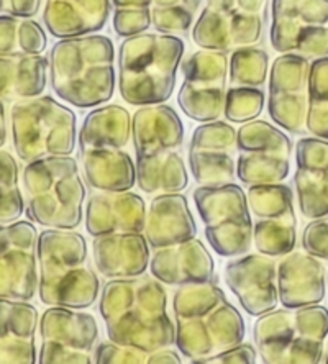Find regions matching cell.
Instances as JSON below:
<instances>
[{"label": "cell", "mask_w": 328, "mask_h": 364, "mask_svg": "<svg viewBox=\"0 0 328 364\" xmlns=\"http://www.w3.org/2000/svg\"><path fill=\"white\" fill-rule=\"evenodd\" d=\"M100 317L109 340L156 351L176 345V326L168 315L163 282L138 276L110 279L100 296Z\"/></svg>", "instance_id": "obj_1"}, {"label": "cell", "mask_w": 328, "mask_h": 364, "mask_svg": "<svg viewBox=\"0 0 328 364\" xmlns=\"http://www.w3.org/2000/svg\"><path fill=\"white\" fill-rule=\"evenodd\" d=\"M176 345L197 363L243 343L246 326L240 310L211 282L184 284L174 292Z\"/></svg>", "instance_id": "obj_2"}, {"label": "cell", "mask_w": 328, "mask_h": 364, "mask_svg": "<svg viewBox=\"0 0 328 364\" xmlns=\"http://www.w3.org/2000/svg\"><path fill=\"white\" fill-rule=\"evenodd\" d=\"M114 43L104 35L59 40L50 53V82L73 107L104 105L115 92Z\"/></svg>", "instance_id": "obj_3"}, {"label": "cell", "mask_w": 328, "mask_h": 364, "mask_svg": "<svg viewBox=\"0 0 328 364\" xmlns=\"http://www.w3.org/2000/svg\"><path fill=\"white\" fill-rule=\"evenodd\" d=\"M132 115L122 105L97 107L79 132V154L85 181L95 191H130L137 184V164L127 151Z\"/></svg>", "instance_id": "obj_4"}, {"label": "cell", "mask_w": 328, "mask_h": 364, "mask_svg": "<svg viewBox=\"0 0 328 364\" xmlns=\"http://www.w3.org/2000/svg\"><path fill=\"white\" fill-rule=\"evenodd\" d=\"M184 41L176 35L139 33L118 50V90L130 105H156L171 99Z\"/></svg>", "instance_id": "obj_5"}, {"label": "cell", "mask_w": 328, "mask_h": 364, "mask_svg": "<svg viewBox=\"0 0 328 364\" xmlns=\"http://www.w3.org/2000/svg\"><path fill=\"white\" fill-rule=\"evenodd\" d=\"M38 294L43 304L88 309L100 282L88 263V243L74 230L48 228L38 237Z\"/></svg>", "instance_id": "obj_6"}, {"label": "cell", "mask_w": 328, "mask_h": 364, "mask_svg": "<svg viewBox=\"0 0 328 364\" xmlns=\"http://www.w3.org/2000/svg\"><path fill=\"white\" fill-rule=\"evenodd\" d=\"M25 208L45 228L74 230L83 222L85 189L79 166L71 156L28 163L21 174Z\"/></svg>", "instance_id": "obj_7"}, {"label": "cell", "mask_w": 328, "mask_h": 364, "mask_svg": "<svg viewBox=\"0 0 328 364\" xmlns=\"http://www.w3.org/2000/svg\"><path fill=\"white\" fill-rule=\"evenodd\" d=\"M258 355L266 364H319L328 336V309H274L253 326Z\"/></svg>", "instance_id": "obj_8"}, {"label": "cell", "mask_w": 328, "mask_h": 364, "mask_svg": "<svg viewBox=\"0 0 328 364\" xmlns=\"http://www.w3.org/2000/svg\"><path fill=\"white\" fill-rule=\"evenodd\" d=\"M10 128L17 156L23 163L69 156L76 148V114L50 95L14 102Z\"/></svg>", "instance_id": "obj_9"}, {"label": "cell", "mask_w": 328, "mask_h": 364, "mask_svg": "<svg viewBox=\"0 0 328 364\" xmlns=\"http://www.w3.org/2000/svg\"><path fill=\"white\" fill-rule=\"evenodd\" d=\"M194 202L206 227V238L223 258L241 256L253 243V222L248 196L235 182L223 186H201L194 191Z\"/></svg>", "instance_id": "obj_10"}, {"label": "cell", "mask_w": 328, "mask_h": 364, "mask_svg": "<svg viewBox=\"0 0 328 364\" xmlns=\"http://www.w3.org/2000/svg\"><path fill=\"white\" fill-rule=\"evenodd\" d=\"M268 0H206L192 28V40L202 50L230 53L261 40Z\"/></svg>", "instance_id": "obj_11"}, {"label": "cell", "mask_w": 328, "mask_h": 364, "mask_svg": "<svg viewBox=\"0 0 328 364\" xmlns=\"http://www.w3.org/2000/svg\"><path fill=\"white\" fill-rule=\"evenodd\" d=\"M236 178L245 186L277 184L289 176L292 141L265 120L243 123L238 132Z\"/></svg>", "instance_id": "obj_12"}, {"label": "cell", "mask_w": 328, "mask_h": 364, "mask_svg": "<svg viewBox=\"0 0 328 364\" xmlns=\"http://www.w3.org/2000/svg\"><path fill=\"white\" fill-rule=\"evenodd\" d=\"M248 203L256 222L253 223V242L263 255L277 258L294 251L297 243V217L294 192L289 186L255 184L248 189Z\"/></svg>", "instance_id": "obj_13"}, {"label": "cell", "mask_w": 328, "mask_h": 364, "mask_svg": "<svg viewBox=\"0 0 328 364\" xmlns=\"http://www.w3.org/2000/svg\"><path fill=\"white\" fill-rule=\"evenodd\" d=\"M182 82L177 104L191 120L206 123L223 115L227 99L228 56L223 51L201 50L182 64Z\"/></svg>", "instance_id": "obj_14"}, {"label": "cell", "mask_w": 328, "mask_h": 364, "mask_svg": "<svg viewBox=\"0 0 328 364\" xmlns=\"http://www.w3.org/2000/svg\"><path fill=\"white\" fill-rule=\"evenodd\" d=\"M99 336L90 314L51 305L40 317V364H89Z\"/></svg>", "instance_id": "obj_15"}, {"label": "cell", "mask_w": 328, "mask_h": 364, "mask_svg": "<svg viewBox=\"0 0 328 364\" xmlns=\"http://www.w3.org/2000/svg\"><path fill=\"white\" fill-rule=\"evenodd\" d=\"M38 237L35 225L26 220L0 225V299L28 302L36 296Z\"/></svg>", "instance_id": "obj_16"}, {"label": "cell", "mask_w": 328, "mask_h": 364, "mask_svg": "<svg viewBox=\"0 0 328 364\" xmlns=\"http://www.w3.org/2000/svg\"><path fill=\"white\" fill-rule=\"evenodd\" d=\"M310 64L297 53H284L271 68L268 112L274 123L294 135L307 132Z\"/></svg>", "instance_id": "obj_17"}, {"label": "cell", "mask_w": 328, "mask_h": 364, "mask_svg": "<svg viewBox=\"0 0 328 364\" xmlns=\"http://www.w3.org/2000/svg\"><path fill=\"white\" fill-rule=\"evenodd\" d=\"M238 133L230 123L206 122L192 133L189 164L199 186H223L236 178Z\"/></svg>", "instance_id": "obj_18"}, {"label": "cell", "mask_w": 328, "mask_h": 364, "mask_svg": "<svg viewBox=\"0 0 328 364\" xmlns=\"http://www.w3.org/2000/svg\"><path fill=\"white\" fill-rule=\"evenodd\" d=\"M225 282L241 307L253 317L276 309L277 263L268 255H241L225 264Z\"/></svg>", "instance_id": "obj_19"}, {"label": "cell", "mask_w": 328, "mask_h": 364, "mask_svg": "<svg viewBox=\"0 0 328 364\" xmlns=\"http://www.w3.org/2000/svg\"><path fill=\"white\" fill-rule=\"evenodd\" d=\"M295 192L309 220L328 215V140L300 138L295 144Z\"/></svg>", "instance_id": "obj_20"}, {"label": "cell", "mask_w": 328, "mask_h": 364, "mask_svg": "<svg viewBox=\"0 0 328 364\" xmlns=\"http://www.w3.org/2000/svg\"><path fill=\"white\" fill-rule=\"evenodd\" d=\"M147 205L135 192L99 191L85 207V228L92 237L110 233H143Z\"/></svg>", "instance_id": "obj_21"}, {"label": "cell", "mask_w": 328, "mask_h": 364, "mask_svg": "<svg viewBox=\"0 0 328 364\" xmlns=\"http://www.w3.org/2000/svg\"><path fill=\"white\" fill-rule=\"evenodd\" d=\"M279 302L299 309L320 304L327 294V274L322 259L302 251H290L277 263Z\"/></svg>", "instance_id": "obj_22"}, {"label": "cell", "mask_w": 328, "mask_h": 364, "mask_svg": "<svg viewBox=\"0 0 328 364\" xmlns=\"http://www.w3.org/2000/svg\"><path fill=\"white\" fill-rule=\"evenodd\" d=\"M149 267L153 277L168 286L211 282L215 272L212 255L197 238L156 250Z\"/></svg>", "instance_id": "obj_23"}, {"label": "cell", "mask_w": 328, "mask_h": 364, "mask_svg": "<svg viewBox=\"0 0 328 364\" xmlns=\"http://www.w3.org/2000/svg\"><path fill=\"white\" fill-rule=\"evenodd\" d=\"M38 310L23 301L0 299V364H35Z\"/></svg>", "instance_id": "obj_24"}, {"label": "cell", "mask_w": 328, "mask_h": 364, "mask_svg": "<svg viewBox=\"0 0 328 364\" xmlns=\"http://www.w3.org/2000/svg\"><path fill=\"white\" fill-rule=\"evenodd\" d=\"M143 235L154 250L196 238L197 223L186 196L181 192L156 196L147 210Z\"/></svg>", "instance_id": "obj_25"}, {"label": "cell", "mask_w": 328, "mask_h": 364, "mask_svg": "<svg viewBox=\"0 0 328 364\" xmlns=\"http://www.w3.org/2000/svg\"><path fill=\"white\" fill-rule=\"evenodd\" d=\"M132 136L137 158L177 151L184 143V123L173 107L143 105L132 117Z\"/></svg>", "instance_id": "obj_26"}, {"label": "cell", "mask_w": 328, "mask_h": 364, "mask_svg": "<svg viewBox=\"0 0 328 364\" xmlns=\"http://www.w3.org/2000/svg\"><path fill=\"white\" fill-rule=\"evenodd\" d=\"M92 256L102 276L110 279L138 277L149 266V245L142 233H110L94 237Z\"/></svg>", "instance_id": "obj_27"}, {"label": "cell", "mask_w": 328, "mask_h": 364, "mask_svg": "<svg viewBox=\"0 0 328 364\" xmlns=\"http://www.w3.org/2000/svg\"><path fill=\"white\" fill-rule=\"evenodd\" d=\"M328 25V0H273L270 41L274 51L294 53L300 35Z\"/></svg>", "instance_id": "obj_28"}, {"label": "cell", "mask_w": 328, "mask_h": 364, "mask_svg": "<svg viewBox=\"0 0 328 364\" xmlns=\"http://www.w3.org/2000/svg\"><path fill=\"white\" fill-rule=\"evenodd\" d=\"M112 0H48L43 20L53 36L92 35L107 25Z\"/></svg>", "instance_id": "obj_29"}, {"label": "cell", "mask_w": 328, "mask_h": 364, "mask_svg": "<svg viewBox=\"0 0 328 364\" xmlns=\"http://www.w3.org/2000/svg\"><path fill=\"white\" fill-rule=\"evenodd\" d=\"M46 69H50V60L41 55L0 56V100L17 102L41 95L46 89Z\"/></svg>", "instance_id": "obj_30"}, {"label": "cell", "mask_w": 328, "mask_h": 364, "mask_svg": "<svg viewBox=\"0 0 328 364\" xmlns=\"http://www.w3.org/2000/svg\"><path fill=\"white\" fill-rule=\"evenodd\" d=\"M137 182L144 194L182 192L187 187L186 163L179 149L137 158Z\"/></svg>", "instance_id": "obj_31"}, {"label": "cell", "mask_w": 328, "mask_h": 364, "mask_svg": "<svg viewBox=\"0 0 328 364\" xmlns=\"http://www.w3.org/2000/svg\"><path fill=\"white\" fill-rule=\"evenodd\" d=\"M307 132L328 140V56L310 64Z\"/></svg>", "instance_id": "obj_32"}, {"label": "cell", "mask_w": 328, "mask_h": 364, "mask_svg": "<svg viewBox=\"0 0 328 364\" xmlns=\"http://www.w3.org/2000/svg\"><path fill=\"white\" fill-rule=\"evenodd\" d=\"M203 0H153L152 23L159 33L187 35Z\"/></svg>", "instance_id": "obj_33"}, {"label": "cell", "mask_w": 328, "mask_h": 364, "mask_svg": "<svg viewBox=\"0 0 328 364\" xmlns=\"http://www.w3.org/2000/svg\"><path fill=\"white\" fill-rule=\"evenodd\" d=\"M25 212L23 189H20L17 159L0 149V225L20 220Z\"/></svg>", "instance_id": "obj_34"}, {"label": "cell", "mask_w": 328, "mask_h": 364, "mask_svg": "<svg viewBox=\"0 0 328 364\" xmlns=\"http://www.w3.org/2000/svg\"><path fill=\"white\" fill-rule=\"evenodd\" d=\"M94 356L97 364H181V356L168 348L144 351L135 346L118 345L112 340L100 343Z\"/></svg>", "instance_id": "obj_35"}, {"label": "cell", "mask_w": 328, "mask_h": 364, "mask_svg": "<svg viewBox=\"0 0 328 364\" xmlns=\"http://www.w3.org/2000/svg\"><path fill=\"white\" fill-rule=\"evenodd\" d=\"M270 56L255 46L235 50L230 60V82L243 87H263L266 82Z\"/></svg>", "instance_id": "obj_36"}, {"label": "cell", "mask_w": 328, "mask_h": 364, "mask_svg": "<svg viewBox=\"0 0 328 364\" xmlns=\"http://www.w3.org/2000/svg\"><path fill=\"white\" fill-rule=\"evenodd\" d=\"M265 109V90L261 87L233 85L227 90L225 99V119L233 123H248L256 120Z\"/></svg>", "instance_id": "obj_37"}, {"label": "cell", "mask_w": 328, "mask_h": 364, "mask_svg": "<svg viewBox=\"0 0 328 364\" xmlns=\"http://www.w3.org/2000/svg\"><path fill=\"white\" fill-rule=\"evenodd\" d=\"M112 25L120 38L144 33L152 26V9H115Z\"/></svg>", "instance_id": "obj_38"}, {"label": "cell", "mask_w": 328, "mask_h": 364, "mask_svg": "<svg viewBox=\"0 0 328 364\" xmlns=\"http://www.w3.org/2000/svg\"><path fill=\"white\" fill-rule=\"evenodd\" d=\"M302 246L315 258L328 261V215L315 218L304 228Z\"/></svg>", "instance_id": "obj_39"}, {"label": "cell", "mask_w": 328, "mask_h": 364, "mask_svg": "<svg viewBox=\"0 0 328 364\" xmlns=\"http://www.w3.org/2000/svg\"><path fill=\"white\" fill-rule=\"evenodd\" d=\"M304 58H327L328 56V25L312 26L305 30L297 41L295 51Z\"/></svg>", "instance_id": "obj_40"}, {"label": "cell", "mask_w": 328, "mask_h": 364, "mask_svg": "<svg viewBox=\"0 0 328 364\" xmlns=\"http://www.w3.org/2000/svg\"><path fill=\"white\" fill-rule=\"evenodd\" d=\"M48 40L45 30L35 20H21L20 23V51L28 55H41L46 50Z\"/></svg>", "instance_id": "obj_41"}, {"label": "cell", "mask_w": 328, "mask_h": 364, "mask_svg": "<svg viewBox=\"0 0 328 364\" xmlns=\"http://www.w3.org/2000/svg\"><path fill=\"white\" fill-rule=\"evenodd\" d=\"M256 363V350L250 343H240L228 350L220 351L217 355L206 360L197 361L196 364H253Z\"/></svg>", "instance_id": "obj_42"}, {"label": "cell", "mask_w": 328, "mask_h": 364, "mask_svg": "<svg viewBox=\"0 0 328 364\" xmlns=\"http://www.w3.org/2000/svg\"><path fill=\"white\" fill-rule=\"evenodd\" d=\"M20 23L14 15H0V56L20 51Z\"/></svg>", "instance_id": "obj_43"}, {"label": "cell", "mask_w": 328, "mask_h": 364, "mask_svg": "<svg viewBox=\"0 0 328 364\" xmlns=\"http://www.w3.org/2000/svg\"><path fill=\"white\" fill-rule=\"evenodd\" d=\"M41 0H7L10 15L18 18H31L40 12Z\"/></svg>", "instance_id": "obj_44"}, {"label": "cell", "mask_w": 328, "mask_h": 364, "mask_svg": "<svg viewBox=\"0 0 328 364\" xmlns=\"http://www.w3.org/2000/svg\"><path fill=\"white\" fill-rule=\"evenodd\" d=\"M153 0H112L115 9H152Z\"/></svg>", "instance_id": "obj_45"}, {"label": "cell", "mask_w": 328, "mask_h": 364, "mask_svg": "<svg viewBox=\"0 0 328 364\" xmlns=\"http://www.w3.org/2000/svg\"><path fill=\"white\" fill-rule=\"evenodd\" d=\"M7 141V114H5L4 102L0 100V148Z\"/></svg>", "instance_id": "obj_46"}, {"label": "cell", "mask_w": 328, "mask_h": 364, "mask_svg": "<svg viewBox=\"0 0 328 364\" xmlns=\"http://www.w3.org/2000/svg\"><path fill=\"white\" fill-rule=\"evenodd\" d=\"M4 7H5V0H0V12H2Z\"/></svg>", "instance_id": "obj_47"}, {"label": "cell", "mask_w": 328, "mask_h": 364, "mask_svg": "<svg viewBox=\"0 0 328 364\" xmlns=\"http://www.w3.org/2000/svg\"><path fill=\"white\" fill-rule=\"evenodd\" d=\"M324 363L328 364V351H327V355H325V358H324Z\"/></svg>", "instance_id": "obj_48"}, {"label": "cell", "mask_w": 328, "mask_h": 364, "mask_svg": "<svg viewBox=\"0 0 328 364\" xmlns=\"http://www.w3.org/2000/svg\"><path fill=\"white\" fill-rule=\"evenodd\" d=\"M327 286H328V272H327Z\"/></svg>", "instance_id": "obj_49"}]
</instances>
